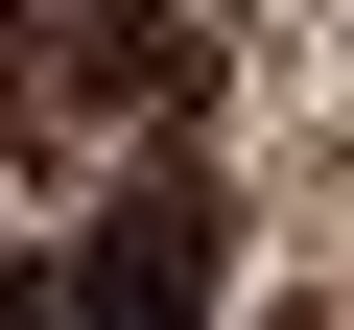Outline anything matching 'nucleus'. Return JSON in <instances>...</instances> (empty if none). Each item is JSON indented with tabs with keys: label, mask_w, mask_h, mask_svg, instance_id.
<instances>
[{
	"label": "nucleus",
	"mask_w": 354,
	"mask_h": 330,
	"mask_svg": "<svg viewBox=\"0 0 354 330\" xmlns=\"http://www.w3.org/2000/svg\"><path fill=\"white\" fill-rule=\"evenodd\" d=\"M24 71H48V48H24V0H0V95H24Z\"/></svg>",
	"instance_id": "4"
},
{
	"label": "nucleus",
	"mask_w": 354,
	"mask_h": 330,
	"mask_svg": "<svg viewBox=\"0 0 354 330\" xmlns=\"http://www.w3.org/2000/svg\"><path fill=\"white\" fill-rule=\"evenodd\" d=\"M213 260H236L213 142H142V165H118V213L71 236V330H213Z\"/></svg>",
	"instance_id": "1"
},
{
	"label": "nucleus",
	"mask_w": 354,
	"mask_h": 330,
	"mask_svg": "<svg viewBox=\"0 0 354 330\" xmlns=\"http://www.w3.org/2000/svg\"><path fill=\"white\" fill-rule=\"evenodd\" d=\"M0 330H71V260H0Z\"/></svg>",
	"instance_id": "3"
},
{
	"label": "nucleus",
	"mask_w": 354,
	"mask_h": 330,
	"mask_svg": "<svg viewBox=\"0 0 354 330\" xmlns=\"http://www.w3.org/2000/svg\"><path fill=\"white\" fill-rule=\"evenodd\" d=\"M71 95H118V118H189V0H95V24H71Z\"/></svg>",
	"instance_id": "2"
}]
</instances>
